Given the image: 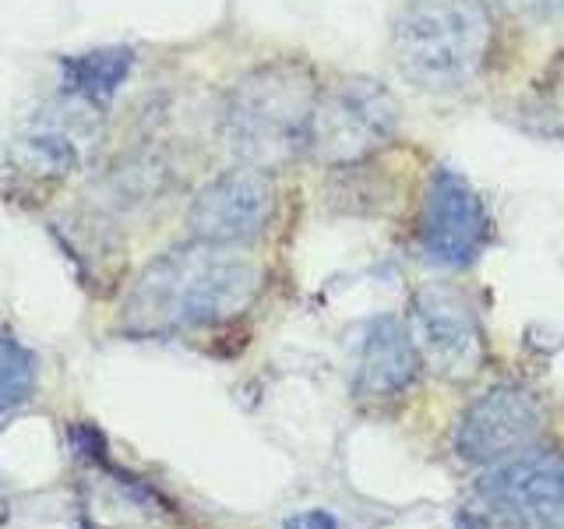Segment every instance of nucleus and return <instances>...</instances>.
Segmentation results:
<instances>
[{"mask_svg":"<svg viewBox=\"0 0 564 529\" xmlns=\"http://www.w3.org/2000/svg\"><path fill=\"white\" fill-rule=\"evenodd\" d=\"M413 346L420 353V364L434 370L445 381H469L484 370L487 339L480 314H476L466 290L452 282H427L410 300V322Z\"/></svg>","mask_w":564,"mask_h":529,"instance_id":"423d86ee","label":"nucleus"},{"mask_svg":"<svg viewBox=\"0 0 564 529\" xmlns=\"http://www.w3.org/2000/svg\"><path fill=\"white\" fill-rule=\"evenodd\" d=\"M494 240L490 208L480 191L452 166H434L420 187L413 244L420 258L434 269H469Z\"/></svg>","mask_w":564,"mask_h":529,"instance_id":"39448f33","label":"nucleus"},{"mask_svg":"<svg viewBox=\"0 0 564 529\" xmlns=\"http://www.w3.org/2000/svg\"><path fill=\"white\" fill-rule=\"evenodd\" d=\"M102 138V110L70 93L43 102L11 138V163L35 181H64L88 163Z\"/></svg>","mask_w":564,"mask_h":529,"instance_id":"6e6552de","label":"nucleus"},{"mask_svg":"<svg viewBox=\"0 0 564 529\" xmlns=\"http://www.w3.org/2000/svg\"><path fill=\"white\" fill-rule=\"evenodd\" d=\"M352 392L360 399H399L420 375V353L405 322L378 314L357 328L352 339Z\"/></svg>","mask_w":564,"mask_h":529,"instance_id":"9d476101","label":"nucleus"},{"mask_svg":"<svg viewBox=\"0 0 564 529\" xmlns=\"http://www.w3.org/2000/svg\"><path fill=\"white\" fill-rule=\"evenodd\" d=\"M484 4L519 18V22H554L564 14V0H484Z\"/></svg>","mask_w":564,"mask_h":529,"instance_id":"4468645a","label":"nucleus"},{"mask_svg":"<svg viewBox=\"0 0 564 529\" xmlns=\"http://www.w3.org/2000/svg\"><path fill=\"white\" fill-rule=\"evenodd\" d=\"M275 219V184L264 170L229 166L194 194L187 226L198 240L243 247L258 240Z\"/></svg>","mask_w":564,"mask_h":529,"instance_id":"1a4fd4ad","label":"nucleus"},{"mask_svg":"<svg viewBox=\"0 0 564 529\" xmlns=\"http://www.w3.org/2000/svg\"><path fill=\"white\" fill-rule=\"evenodd\" d=\"M35 381H40L35 353L22 339H14L8 328H0V417L29 402Z\"/></svg>","mask_w":564,"mask_h":529,"instance_id":"ddd939ff","label":"nucleus"},{"mask_svg":"<svg viewBox=\"0 0 564 529\" xmlns=\"http://www.w3.org/2000/svg\"><path fill=\"white\" fill-rule=\"evenodd\" d=\"M480 498L487 508L508 516H543L564 508V455L536 449L494 466L480 484Z\"/></svg>","mask_w":564,"mask_h":529,"instance_id":"9b49d317","label":"nucleus"},{"mask_svg":"<svg viewBox=\"0 0 564 529\" xmlns=\"http://www.w3.org/2000/svg\"><path fill=\"white\" fill-rule=\"evenodd\" d=\"M282 529H339V519H335L332 511H325V508H311V511H300V516H293Z\"/></svg>","mask_w":564,"mask_h":529,"instance_id":"dca6fc26","label":"nucleus"},{"mask_svg":"<svg viewBox=\"0 0 564 529\" xmlns=\"http://www.w3.org/2000/svg\"><path fill=\"white\" fill-rule=\"evenodd\" d=\"M317 82L304 61H269L234 85L223 110V141L240 166L282 170L311 145Z\"/></svg>","mask_w":564,"mask_h":529,"instance_id":"f03ea898","label":"nucleus"},{"mask_svg":"<svg viewBox=\"0 0 564 529\" xmlns=\"http://www.w3.org/2000/svg\"><path fill=\"white\" fill-rule=\"evenodd\" d=\"M529 529H564V508L543 511V516H525Z\"/></svg>","mask_w":564,"mask_h":529,"instance_id":"f3484780","label":"nucleus"},{"mask_svg":"<svg viewBox=\"0 0 564 529\" xmlns=\"http://www.w3.org/2000/svg\"><path fill=\"white\" fill-rule=\"evenodd\" d=\"M261 293V264L240 247L198 240L149 261L123 296L120 325L134 335H173L240 317Z\"/></svg>","mask_w":564,"mask_h":529,"instance_id":"f257e3e1","label":"nucleus"},{"mask_svg":"<svg viewBox=\"0 0 564 529\" xmlns=\"http://www.w3.org/2000/svg\"><path fill=\"white\" fill-rule=\"evenodd\" d=\"M546 417L536 396L519 385H494L476 396L455 423L452 449L469 466H505L543 445Z\"/></svg>","mask_w":564,"mask_h":529,"instance_id":"0eeeda50","label":"nucleus"},{"mask_svg":"<svg viewBox=\"0 0 564 529\" xmlns=\"http://www.w3.org/2000/svg\"><path fill=\"white\" fill-rule=\"evenodd\" d=\"M399 134V99L378 78L349 75L317 93L307 152L325 166L375 159Z\"/></svg>","mask_w":564,"mask_h":529,"instance_id":"20e7f679","label":"nucleus"},{"mask_svg":"<svg viewBox=\"0 0 564 529\" xmlns=\"http://www.w3.org/2000/svg\"><path fill=\"white\" fill-rule=\"evenodd\" d=\"M455 529H529L525 516H508V511H458Z\"/></svg>","mask_w":564,"mask_h":529,"instance_id":"2eb2a0df","label":"nucleus"},{"mask_svg":"<svg viewBox=\"0 0 564 529\" xmlns=\"http://www.w3.org/2000/svg\"><path fill=\"white\" fill-rule=\"evenodd\" d=\"M131 67H134L131 46H96V50L67 53V57H61V93H70L106 110L123 88V82H128Z\"/></svg>","mask_w":564,"mask_h":529,"instance_id":"f8f14e48","label":"nucleus"},{"mask_svg":"<svg viewBox=\"0 0 564 529\" xmlns=\"http://www.w3.org/2000/svg\"><path fill=\"white\" fill-rule=\"evenodd\" d=\"M494 46L484 0H405L392 22L399 75L431 96H455L480 78Z\"/></svg>","mask_w":564,"mask_h":529,"instance_id":"7ed1b4c3","label":"nucleus"}]
</instances>
